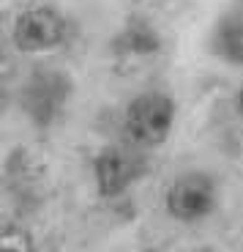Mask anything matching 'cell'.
<instances>
[{"mask_svg": "<svg viewBox=\"0 0 243 252\" xmlns=\"http://www.w3.org/2000/svg\"><path fill=\"white\" fill-rule=\"evenodd\" d=\"M175 121V101L167 94H142L126 110V134L137 145H159L167 140Z\"/></svg>", "mask_w": 243, "mask_h": 252, "instance_id": "obj_1", "label": "cell"}, {"mask_svg": "<svg viewBox=\"0 0 243 252\" xmlns=\"http://www.w3.org/2000/svg\"><path fill=\"white\" fill-rule=\"evenodd\" d=\"M238 110L243 113V88H241V94H238Z\"/></svg>", "mask_w": 243, "mask_h": 252, "instance_id": "obj_7", "label": "cell"}, {"mask_svg": "<svg viewBox=\"0 0 243 252\" xmlns=\"http://www.w3.org/2000/svg\"><path fill=\"white\" fill-rule=\"evenodd\" d=\"M57 82H60V77L55 74H36L25 88V107L38 124H47L57 113L63 96H66V91L57 88Z\"/></svg>", "mask_w": 243, "mask_h": 252, "instance_id": "obj_5", "label": "cell"}, {"mask_svg": "<svg viewBox=\"0 0 243 252\" xmlns=\"http://www.w3.org/2000/svg\"><path fill=\"white\" fill-rule=\"evenodd\" d=\"M66 38V22L52 8H27L14 22V44L22 52L55 50Z\"/></svg>", "mask_w": 243, "mask_h": 252, "instance_id": "obj_3", "label": "cell"}, {"mask_svg": "<svg viewBox=\"0 0 243 252\" xmlns=\"http://www.w3.org/2000/svg\"><path fill=\"white\" fill-rule=\"evenodd\" d=\"M96 187L104 197H115L123 189H129V184L142 173V159L129 148L120 145H109L96 157Z\"/></svg>", "mask_w": 243, "mask_h": 252, "instance_id": "obj_4", "label": "cell"}, {"mask_svg": "<svg viewBox=\"0 0 243 252\" xmlns=\"http://www.w3.org/2000/svg\"><path fill=\"white\" fill-rule=\"evenodd\" d=\"M216 206V184L208 173H183L167 192V208L175 220L197 222Z\"/></svg>", "mask_w": 243, "mask_h": 252, "instance_id": "obj_2", "label": "cell"}, {"mask_svg": "<svg viewBox=\"0 0 243 252\" xmlns=\"http://www.w3.org/2000/svg\"><path fill=\"white\" fill-rule=\"evenodd\" d=\"M200 252H213V250H200Z\"/></svg>", "mask_w": 243, "mask_h": 252, "instance_id": "obj_8", "label": "cell"}, {"mask_svg": "<svg viewBox=\"0 0 243 252\" xmlns=\"http://www.w3.org/2000/svg\"><path fill=\"white\" fill-rule=\"evenodd\" d=\"M0 252H38L30 233L22 227H3L0 230Z\"/></svg>", "mask_w": 243, "mask_h": 252, "instance_id": "obj_6", "label": "cell"}]
</instances>
